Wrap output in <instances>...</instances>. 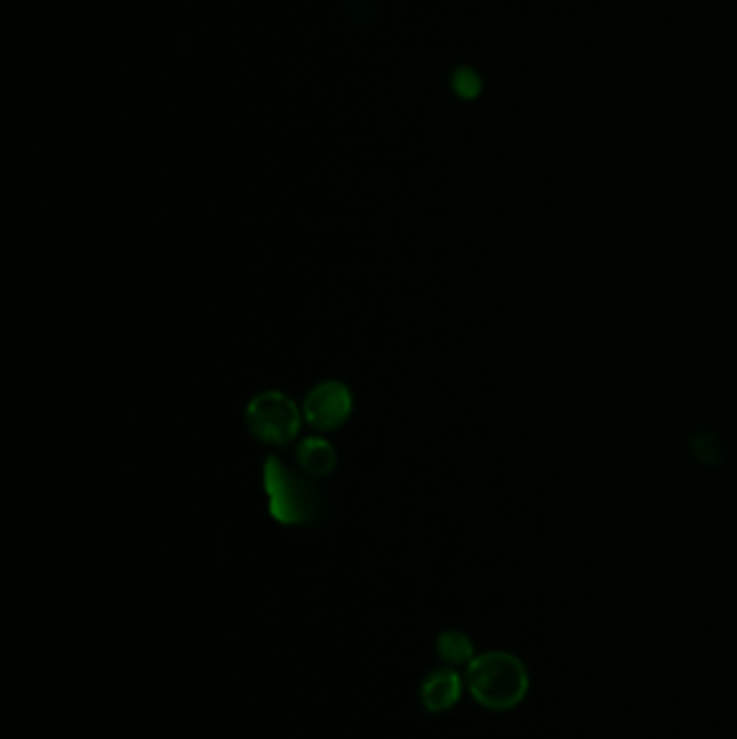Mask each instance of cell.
Wrapping results in <instances>:
<instances>
[{
  "label": "cell",
  "instance_id": "cell-7",
  "mask_svg": "<svg viewBox=\"0 0 737 739\" xmlns=\"http://www.w3.org/2000/svg\"><path fill=\"white\" fill-rule=\"evenodd\" d=\"M435 646H438V653H440L443 662L454 664V666L470 664L476 657L472 641L463 632H456V630H450V632L440 634Z\"/></svg>",
  "mask_w": 737,
  "mask_h": 739
},
{
  "label": "cell",
  "instance_id": "cell-9",
  "mask_svg": "<svg viewBox=\"0 0 737 739\" xmlns=\"http://www.w3.org/2000/svg\"><path fill=\"white\" fill-rule=\"evenodd\" d=\"M692 452H694L701 461H705V463H718V461H723V456H725L723 445H720V442H718L716 437H712V435L694 437V440H692Z\"/></svg>",
  "mask_w": 737,
  "mask_h": 739
},
{
  "label": "cell",
  "instance_id": "cell-2",
  "mask_svg": "<svg viewBox=\"0 0 737 739\" xmlns=\"http://www.w3.org/2000/svg\"><path fill=\"white\" fill-rule=\"evenodd\" d=\"M467 690L483 707L506 711L517 707L530 688L526 664L506 651H487L467 664Z\"/></svg>",
  "mask_w": 737,
  "mask_h": 739
},
{
  "label": "cell",
  "instance_id": "cell-8",
  "mask_svg": "<svg viewBox=\"0 0 737 739\" xmlns=\"http://www.w3.org/2000/svg\"><path fill=\"white\" fill-rule=\"evenodd\" d=\"M452 89L463 99L478 98L483 92V78L470 67H459L452 74Z\"/></svg>",
  "mask_w": 737,
  "mask_h": 739
},
{
  "label": "cell",
  "instance_id": "cell-5",
  "mask_svg": "<svg viewBox=\"0 0 737 739\" xmlns=\"http://www.w3.org/2000/svg\"><path fill=\"white\" fill-rule=\"evenodd\" d=\"M461 692H463L461 675L450 668H440L422 682L420 698L429 714H442L459 703Z\"/></svg>",
  "mask_w": 737,
  "mask_h": 739
},
{
  "label": "cell",
  "instance_id": "cell-6",
  "mask_svg": "<svg viewBox=\"0 0 737 739\" xmlns=\"http://www.w3.org/2000/svg\"><path fill=\"white\" fill-rule=\"evenodd\" d=\"M301 472L309 478H327L338 467V452L323 437H305L295 450Z\"/></svg>",
  "mask_w": 737,
  "mask_h": 739
},
{
  "label": "cell",
  "instance_id": "cell-1",
  "mask_svg": "<svg viewBox=\"0 0 737 739\" xmlns=\"http://www.w3.org/2000/svg\"><path fill=\"white\" fill-rule=\"evenodd\" d=\"M262 483L269 495V513L282 526H312L325 515V497L309 476L295 472L277 456L262 467Z\"/></svg>",
  "mask_w": 737,
  "mask_h": 739
},
{
  "label": "cell",
  "instance_id": "cell-3",
  "mask_svg": "<svg viewBox=\"0 0 737 739\" xmlns=\"http://www.w3.org/2000/svg\"><path fill=\"white\" fill-rule=\"evenodd\" d=\"M245 424L262 444L288 445L301 429V413L291 395L269 390L249 400Z\"/></svg>",
  "mask_w": 737,
  "mask_h": 739
},
{
  "label": "cell",
  "instance_id": "cell-4",
  "mask_svg": "<svg viewBox=\"0 0 737 739\" xmlns=\"http://www.w3.org/2000/svg\"><path fill=\"white\" fill-rule=\"evenodd\" d=\"M355 398L343 381H323L303 400V418L316 431H336L352 413Z\"/></svg>",
  "mask_w": 737,
  "mask_h": 739
}]
</instances>
